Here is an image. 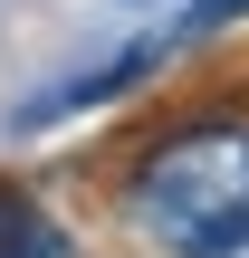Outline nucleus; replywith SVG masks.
<instances>
[{"label":"nucleus","mask_w":249,"mask_h":258,"mask_svg":"<svg viewBox=\"0 0 249 258\" xmlns=\"http://www.w3.org/2000/svg\"><path fill=\"white\" fill-rule=\"evenodd\" d=\"M163 57H173V38H125V48H106V57H77L67 77H48L38 96H19V105H10V134H48V124H67V115L125 105L144 77H163Z\"/></svg>","instance_id":"obj_2"},{"label":"nucleus","mask_w":249,"mask_h":258,"mask_svg":"<svg viewBox=\"0 0 249 258\" xmlns=\"http://www.w3.org/2000/svg\"><path fill=\"white\" fill-rule=\"evenodd\" d=\"M0 258H77L67 249V220L29 182H0Z\"/></svg>","instance_id":"obj_3"},{"label":"nucleus","mask_w":249,"mask_h":258,"mask_svg":"<svg viewBox=\"0 0 249 258\" xmlns=\"http://www.w3.org/2000/svg\"><path fill=\"white\" fill-rule=\"evenodd\" d=\"M134 10H154V0H134Z\"/></svg>","instance_id":"obj_5"},{"label":"nucleus","mask_w":249,"mask_h":258,"mask_svg":"<svg viewBox=\"0 0 249 258\" xmlns=\"http://www.w3.org/2000/svg\"><path fill=\"white\" fill-rule=\"evenodd\" d=\"M249 0H182V19H173V48H202V38H221V29H240Z\"/></svg>","instance_id":"obj_4"},{"label":"nucleus","mask_w":249,"mask_h":258,"mask_svg":"<svg viewBox=\"0 0 249 258\" xmlns=\"http://www.w3.org/2000/svg\"><path fill=\"white\" fill-rule=\"evenodd\" d=\"M125 230L163 258L249 249V115H182L125 163Z\"/></svg>","instance_id":"obj_1"}]
</instances>
